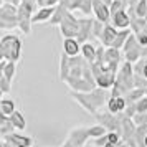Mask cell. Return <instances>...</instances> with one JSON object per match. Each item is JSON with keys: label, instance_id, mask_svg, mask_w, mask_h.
<instances>
[{"label": "cell", "instance_id": "1", "mask_svg": "<svg viewBox=\"0 0 147 147\" xmlns=\"http://www.w3.org/2000/svg\"><path fill=\"white\" fill-rule=\"evenodd\" d=\"M109 89H102V88H94L93 91H88V93H76L71 91V98H73L78 104H80L86 113L96 114L99 113V109L104 106V102H107V99L111 98V94L107 93Z\"/></svg>", "mask_w": 147, "mask_h": 147}, {"label": "cell", "instance_id": "2", "mask_svg": "<svg viewBox=\"0 0 147 147\" xmlns=\"http://www.w3.org/2000/svg\"><path fill=\"white\" fill-rule=\"evenodd\" d=\"M22 55V40L13 33H7L0 38V60L20 61Z\"/></svg>", "mask_w": 147, "mask_h": 147}, {"label": "cell", "instance_id": "3", "mask_svg": "<svg viewBox=\"0 0 147 147\" xmlns=\"http://www.w3.org/2000/svg\"><path fill=\"white\" fill-rule=\"evenodd\" d=\"M58 28H60V33L63 38H78V35H80V18H76L68 8Z\"/></svg>", "mask_w": 147, "mask_h": 147}, {"label": "cell", "instance_id": "4", "mask_svg": "<svg viewBox=\"0 0 147 147\" xmlns=\"http://www.w3.org/2000/svg\"><path fill=\"white\" fill-rule=\"evenodd\" d=\"M63 83L71 91H76V93H88V91H93L96 88V83H91L83 76H68Z\"/></svg>", "mask_w": 147, "mask_h": 147}, {"label": "cell", "instance_id": "5", "mask_svg": "<svg viewBox=\"0 0 147 147\" xmlns=\"http://www.w3.org/2000/svg\"><path fill=\"white\" fill-rule=\"evenodd\" d=\"M96 119L99 121L102 126H106L107 131H117L122 134V122L119 119V114H113V113H98L94 116Z\"/></svg>", "mask_w": 147, "mask_h": 147}, {"label": "cell", "instance_id": "6", "mask_svg": "<svg viewBox=\"0 0 147 147\" xmlns=\"http://www.w3.org/2000/svg\"><path fill=\"white\" fill-rule=\"evenodd\" d=\"M66 139L69 140L74 147H83L88 140L91 139V136H89V127H84V126L73 127V129L68 132Z\"/></svg>", "mask_w": 147, "mask_h": 147}, {"label": "cell", "instance_id": "7", "mask_svg": "<svg viewBox=\"0 0 147 147\" xmlns=\"http://www.w3.org/2000/svg\"><path fill=\"white\" fill-rule=\"evenodd\" d=\"M56 12V5H41L38 10H35L33 17H32V23L36 25V23H47V22L51 20V17Z\"/></svg>", "mask_w": 147, "mask_h": 147}, {"label": "cell", "instance_id": "8", "mask_svg": "<svg viewBox=\"0 0 147 147\" xmlns=\"http://www.w3.org/2000/svg\"><path fill=\"white\" fill-rule=\"evenodd\" d=\"M91 3H93L91 8L94 12V17L98 20H101L102 23H109L111 22V8H109V5L104 3L102 0H93Z\"/></svg>", "mask_w": 147, "mask_h": 147}, {"label": "cell", "instance_id": "9", "mask_svg": "<svg viewBox=\"0 0 147 147\" xmlns=\"http://www.w3.org/2000/svg\"><path fill=\"white\" fill-rule=\"evenodd\" d=\"M106 106H107V111L109 113L122 114L124 109H126V106H127V99L122 98V96H119V94H111V98L107 99Z\"/></svg>", "mask_w": 147, "mask_h": 147}, {"label": "cell", "instance_id": "10", "mask_svg": "<svg viewBox=\"0 0 147 147\" xmlns=\"http://www.w3.org/2000/svg\"><path fill=\"white\" fill-rule=\"evenodd\" d=\"M111 23H113L117 30H124V28L131 27L132 20H131V17H129V13H127L126 10L121 8V10H117V12H114V13L111 15Z\"/></svg>", "mask_w": 147, "mask_h": 147}, {"label": "cell", "instance_id": "11", "mask_svg": "<svg viewBox=\"0 0 147 147\" xmlns=\"http://www.w3.org/2000/svg\"><path fill=\"white\" fill-rule=\"evenodd\" d=\"M0 18L8 22H17L18 23V5L3 2L0 5Z\"/></svg>", "mask_w": 147, "mask_h": 147}, {"label": "cell", "instance_id": "12", "mask_svg": "<svg viewBox=\"0 0 147 147\" xmlns=\"http://www.w3.org/2000/svg\"><path fill=\"white\" fill-rule=\"evenodd\" d=\"M116 74L111 69H106L104 73H101L99 76H96V86L102 88V89H113L116 84Z\"/></svg>", "mask_w": 147, "mask_h": 147}, {"label": "cell", "instance_id": "13", "mask_svg": "<svg viewBox=\"0 0 147 147\" xmlns=\"http://www.w3.org/2000/svg\"><path fill=\"white\" fill-rule=\"evenodd\" d=\"M91 30H93V18H80V35H78V41L84 43V41L91 40Z\"/></svg>", "mask_w": 147, "mask_h": 147}, {"label": "cell", "instance_id": "14", "mask_svg": "<svg viewBox=\"0 0 147 147\" xmlns=\"http://www.w3.org/2000/svg\"><path fill=\"white\" fill-rule=\"evenodd\" d=\"M117 32H119V30L114 27L113 23H104V30H102V33H101V36H99L101 45L111 47V43H113V40L116 38Z\"/></svg>", "mask_w": 147, "mask_h": 147}, {"label": "cell", "instance_id": "15", "mask_svg": "<svg viewBox=\"0 0 147 147\" xmlns=\"http://www.w3.org/2000/svg\"><path fill=\"white\" fill-rule=\"evenodd\" d=\"M81 56H83L89 65H93L94 61L98 60V48H94V45L91 41H84V43L81 45Z\"/></svg>", "mask_w": 147, "mask_h": 147}, {"label": "cell", "instance_id": "16", "mask_svg": "<svg viewBox=\"0 0 147 147\" xmlns=\"http://www.w3.org/2000/svg\"><path fill=\"white\" fill-rule=\"evenodd\" d=\"M63 51L68 56H78L81 53V45L78 38H63Z\"/></svg>", "mask_w": 147, "mask_h": 147}, {"label": "cell", "instance_id": "17", "mask_svg": "<svg viewBox=\"0 0 147 147\" xmlns=\"http://www.w3.org/2000/svg\"><path fill=\"white\" fill-rule=\"evenodd\" d=\"M3 139L10 140L15 147H17V146H28V147H32V146H33V142H35L33 137H30V136H22V134H15V132L3 136Z\"/></svg>", "mask_w": 147, "mask_h": 147}, {"label": "cell", "instance_id": "18", "mask_svg": "<svg viewBox=\"0 0 147 147\" xmlns=\"http://www.w3.org/2000/svg\"><path fill=\"white\" fill-rule=\"evenodd\" d=\"M69 69H71V65H69V56L63 51L61 56H60V80L61 81H65L68 76H69Z\"/></svg>", "mask_w": 147, "mask_h": 147}, {"label": "cell", "instance_id": "19", "mask_svg": "<svg viewBox=\"0 0 147 147\" xmlns=\"http://www.w3.org/2000/svg\"><path fill=\"white\" fill-rule=\"evenodd\" d=\"M8 119H10V122H12V126L17 129V131H23L25 127H27V121H25V116L17 109L12 116H8Z\"/></svg>", "mask_w": 147, "mask_h": 147}, {"label": "cell", "instance_id": "20", "mask_svg": "<svg viewBox=\"0 0 147 147\" xmlns=\"http://www.w3.org/2000/svg\"><path fill=\"white\" fill-rule=\"evenodd\" d=\"M131 33H132V32H131V30H127V28H124V30H119V32H117V35H116V38H114L113 43H111V47L122 50L124 43L127 41V38H129V35H131Z\"/></svg>", "mask_w": 147, "mask_h": 147}, {"label": "cell", "instance_id": "21", "mask_svg": "<svg viewBox=\"0 0 147 147\" xmlns=\"http://www.w3.org/2000/svg\"><path fill=\"white\" fill-rule=\"evenodd\" d=\"M0 111L5 114V116H12L17 111V102L13 99H2L0 101Z\"/></svg>", "mask_w": 147, "mask_h": 147}, {"label": "cell", "instance_id": "22", "mask_svg": "<svg viewBox=\"0 0 147 147\" xmlns=\"http://www.w3.org/2000/svg\"><path fill=\"white\" fill-rule=\"evenodd\" d=\"M147 94V89H144V88H132L129 93H127V101L129 102H137V101L140 99V98H144Z\"/></svg>", "mask_w": 147, "mask_h": 147}, {"label": "cell", "instance_id": "23", "mask_svg": "<svg viewBox=\"0 0 147 147\" xmlns=\"http://www.w3.org/2000/svg\"><path fill=\"white\" fill-rule=\"evenodd\" d=\"M3 76L8 78L10 81H13V78L17 76V61H7L5 68H3Z\"/></svg>", "mask_w": 147, "mask_h": 147}, {"label": "cell", "instance_id": "24", "mask_svg": "<svg viewBox=\"0 0 147 147\" xmlns=\"http://www.w3.org/2000/svg\"><path fill=\"white\" fill-rule=\"evenodd\" d=\"M107 134V129L106 126H102V124H94V126L89 127V136H91V139H96V137H101V136H104Z\"/></svg>", "mask_w": 147, "mask_h": 147}, {"label": "cell", "instance_id": "25", "mask_svg": "<svg viewBox=\"0 0 147 147\" xmlns=\"http://www.w3.org/2000/svg\"><path fill=\"white\" fill-rule=\"evenodd\" d=\"M102 30H104V23L101 20H93V30H91V38H94V40H99L101 33H102Z\"/></svg>", "mask_w": 147, "mask_h": 147}, {"label": "cell", "instance_id": "26", "mask_svg": "<svg viewBox=\"0 0 147 147\" xmlns=\"http://www.w3.org/2000/svg\"><path fill=\"white\" fill-rule=\"evenodd\" d=\"M136 13H137V18L147 20V0H139V3L136 7Z\"/></svg>", "mask_w": 147, "mask_h": 147}, {"label": "cell", "instance_id": "27", "mask_svg": "<svg viewBox=\"0 0 147 147\" xmlns=\"http://www.w3.org/2000/svg\"><path fill=\"white\" fill-rule=\"evenodd\" d=\"M0 91L3 94H8L12 91V81L8 80V78H5V76L0 78Z\"/></svg>", "mask_w": 147, "mask_h": 147}, {"label": "cell", "instance_id": "28", "mask_svg": "<svg viewBox=\"0 0 147 147\" xmlns=\"http://www.w3.org/2000/svg\"><path fill=\"white\" fill-rule=\"evenodd\" d=\"M132 121L136 122V126L147 124V113H136V116L132 117Z\"/></svg>", "mask_w": 147, "mask_h": 147}, {"label": "cell", "instance_id": "29", "mask_svg": "<svg viewBox=\"0 0 147 147\" xmlns=\"http://www.w3.org/2000/svg\"><path fill=\"white\" fill-rule=\"evenodd\" d=\"M136 109H137V113H147V94L136 102Z\"/></svg>", "mask_w": 147, "mask_h": 147}, {"label": "cell", "instance_id": "30", "mask_svg": "<svg viewBox=\"0 0 147 147\" xmlns=\"http://www.w3.org/2000/svg\"><path fill=\"white\" fill-rule=\"evenodd\" d=\"M13 28H18L17 22H8V20H2L0 18V30H13Z\"/></svg>", "mask_w": 147, "mask_h": 147}, {"label": "cell", "instance_id": "31", "mask_svg": "<svg viewBox=\"0 0 147 147\" xmlns=\"http://www.w3.org/2000/svg\"><path fill=\"white\" fill-rule=\"evenodd\" d=\"M109 8H111V15H113L114 12L121 10V8H122V0H113V3L109 5Z\"/></svg>", "mask_w": 147, "mask_h": 147}, {"label": "cell", "instance_id": "32", "mask_svg": "<svg viewBox=\"0 0 147 147\" xmlns=\"http://www.w3.org/2000/svg\"><path fill=\"white\" fill-rule=\"evenodd\" d=\"M137 73H139V74H142L144 78H147V58L144 60V63L140 61V65L137 66Z\"/></svg>", "mask_w": 147, "mask_h": 147}, {"label": "cell", "instance_id": "33", "mask_svg": "<svg viewBox=\"0 0 147 147\" xmlns=\"http://www.w3.org/2000/svg\"><path fill=\"white\" fill-rule=\"evenodd\" d=\"M5 63H7V60H0V78L3 76V68H5Z\"/></svg>", "mask_w": 147, "mask_h": 147}, {"label": "cell", "instance_id": "34", "mask_svg": "<svg viewBox=\"0 0 147 147\" xmlns=\"http://www.w3.org/2000/svg\"><path fill=\"white\" fill-rule=\"evenodd\" d=\"M3 147H15L10 140H7V139H3Z\"/></svg>", "mask_w": 147, "mask_h": 147}, {"label": "cell", "instance_id": "35", "mask_svg": "<svg viewBox=\"0 0 147 147\" xmlns=\"http://www.w3.org/2000/svg\"><path fill=\"white\" fill-rule=\"evenodd\" d=\"M61 147H74L73 144H71V142H69V140H65V142H63V144H61Z\"/></svg>", "mask_w": 147, "mask_h": 147}, {"label": "cell", "instance_id": "36", "mask_svg": "<svg viewBox=\"0 0 147 147\" xmlns=\"http://www.w3.org/2000/svg\"><path fill=\"white\" fill-rule=\"evenodd\" d=\"M3 2H8V3H15V5H20L22 0H3Z\"/></svg>", "mask_w": 147, "mask_h": 147}, {"label": "cell", "instance_id": "37", "mask_svg": "<svg viewBox=\"0 0 147 147\" xmlns=\"http://www.w3.org/2000/svg\"><path fill=\"white\" fill-rule=\"evenodd\" d=\"M83 147H98V146H96V144H93V142H86Z\"/></svg>", "mask_w": 147, "mask_h": 147}, {"label": "cell", "instance_id": "38", "mask_svg": "<svg viewBox=\"0 0 147 147\" xmlns=\"http://www.w3.org/2000/svg\"><path fill=\"white\" fill-rule=\"evenodd\" d=\"M117 147H132V146H129V144H126V142H121Z\"/></svg>", "mask_w": 147, "mask_h": 147}, {"label": "cell", "instance_id": "39", "mask_svg": "<svg viewBox=\"0 0 147 147\" xmlns=\"http://www.w3.org/2000/svg\"><path fill=\"white\" fill-rule=\"evenodd\" d=\"M144 147H147V132H146V136H144Z\"/></svg>", "mask_w": 147, "mask_h": 147}, {"label": "cell", "instance_id": "40", "mask_svg": "<svg viewBox=\"0 0 147 147\" xmlns=\"http://www.w3.org/2000/svg\"><path fill=\"white\" fill-rule=\"evenodd\" d=\"M102 2H104V3H107V5H111V3H113V0H102Z\"/></svg>", "mask_w": 147, "mask_h": 147}, {"label": "cell", "instance_id": "41", "mask_svg": "<svg viewBox=\"0 0 147 147\" xmlns=\"http://www.w3.org/2000/svg\"><path fill=\"white\" fill-rule=\"evenodd\" d=\"M0 147H3V139H2V136H0Z\"/></svg>", "mask_w": 147, "mask_h": 147}, {"label": "cell", "instance_id": "42", "mask_svg": "<svg viewBox=\"0 0 147 147\" xmlns=\"http://www.w3.org/2000/svg\"><path fill=\"white\" fill-rule=\"evenodd\" d=\"M17 147H28V146H17Z\"/></svg>", "mask_w": 147, "mask_h": 147}, {"label": "cell", "instance_id": "43", "mask_svg": "<svg viewBox=\"0 0 147 147\" xmlns=\"http://www.w3.org/2000/svg\"><path fill=\"white\" fill-rule=\"evenodd\" d=\"M2 3H3V0H0V5H2Z\"/></svg>", "mask_w": 147, "mask_h": 147}]
</instances>
